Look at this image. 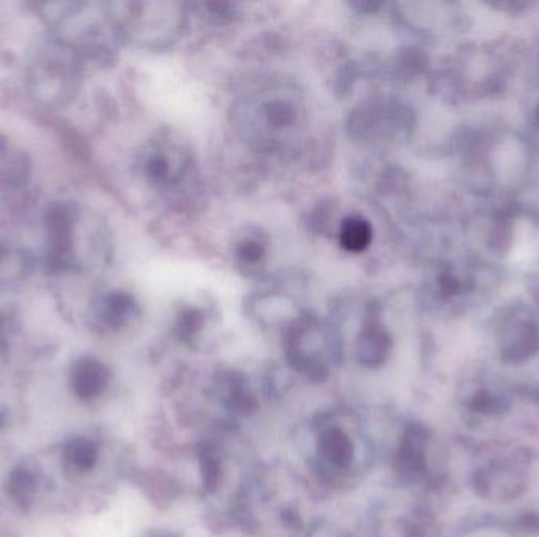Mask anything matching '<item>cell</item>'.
<instances>
[{
	"instance_id": "6",
	"label": "cell",
	"mask_w": 539,
	"mask_h": 537,
	"mask_svg": "<svg viewBox=\"0 0 539 537\" xmlns=\"http://www.w3.org/2000/svg\"><path fill=\"white\" fill-rule=\"evenodd\" d=\"M109 378L108 367L95 358H81L71 371V385L82 399L100 396L108 386Z\"/></svg>"
},
{
	"instance_id": "2",
	"label": "cell",
	"mask_w": 539,
	"mask_h": 537,
	"mask_svg": "<svg viewBox=\"0 0 539 537\" xmlns=\"http://www.w3.org/2000/svg\"><path fill=\"white\" fill-rule=\"evenodd\" d=\"M84 56L54 35L38 41L24 67V87L30 100L46 111H64L78 97Z\"/></svg>"
},
{
	"instance_id": "10",
	"label": "cell",
	"mask_w": 539,
	"mask_h": 537,
	"mask_svg": "<svg viewBox=\"0 0 539 537\" xmlns=\"http://www.w3.org/2000/svg\"><path fill=\"white\" fill-rule=\"evenodd\" d=\"M237 254L242 262L256 265L265 256V246L262 245L261 241L256 240V238H246L238 246Z\"/></svg>"
},
{
	"instance_id": "5",
	"label": "cell",
	"mask_w": 539,
	"mask_h": 537,
	"mask_svg": "<svg viewBox=\"0 0 539 537\" xmlns=\"http://www.w3.org/2000/svg\"><path fill=\"white\" fill-rule=\"evenodd\" d=\"M93 314L105 325L120 328L131 322L134 315L138 314V306L130 293L123 290H111V292L101 293L93 300Z\"/></svg>"
},
{
	"instance_id": "3",
	"label": "cell",
	"mask_w": 539,
	"mask_h": 537,
	"mask_svg": "<svg viewBox=\"0 0 539 537\" xmlns=\"http://www.w3.org/2000/svg\"><path fill=\"white\" fill-rule=\"evenodd\" d=\"M32 163L23 147L0 133V200L27 188Z\"/></svg>"
},
{
	"instance_id": "1",
	"label": "cell",
	"mask_w": 539,
	"mask_h": 537,
	"mask_svg": "<svg viewBox=\"0 0 539 537\" xmlns=\"http://www.w3.org/2000/svg\"><path fill=\"white\" fill-rule=\"evenodd\" d=\"M106 256V235L97 216L73 200H53L41 213L40 260L56 276L82 275Z\"/></svg>"
},
{
	"instance_id": "4",
	"label": "cell",
	"mask_w": 539,
	"mask_h": 537,
	"mask_svg": "<svg viewBox=\"0 0 539 537\" xmlns=\"http://www.w3.org/2000/svg\"><path fill=\"white\" fill-rule=\"evenodd\" d=\"M317 452L320 460L338 473L349 471L357 459V445L354 438L350 437L347 430L335 424L320 430Z\"/></svg>"
},
{
	"instance_id": "8",
	"label": "cell",
	"mask_w": 539,
	"mask_h": 537,
	"mask_svg": "<svg viewBox=\"0 0 539 537\" xmlns=\"http://www.w3.org/2000/svg\"><path fill=\"white\" fill-rule=\"evenodd\" d=\"M339 241L346 251L363 252L372 241V226L363 216H349L339 230Z\"/></svg>"
},
{
	"instance_id": "9",
	"label": "cell",
	"mask_w": 539,
	"mask_h": 537,
	"mask_svg": "<svg viewBox=\"0 0 539 537\" xmlns=\"http://www.w3.org/2000/svg\"><path fill=\"white\" fill-rule=\"evenodd\" d=\"M97 448L87 440H76L68 446L65 451V459L76 471L92 470L93 465L97 463Z\"/></svg>"
},
{
	"instance_id": "7",
	"label": "cell",
	"mask_w": 539,
	"mask_h": 537,
	"mask_svg": "<svg viewBox=\"0 0 539 537\" xmlns=\"http://www.w3.org/2000/svg\"><path fill=\"white\" fill-rule=\"evenodd\" d=\"M390 352L391 338L379 325L372 323L361 331L357 341V360L363 366L371 369L382 366L390 356Z\"/></svg>"
}]
</instances>
